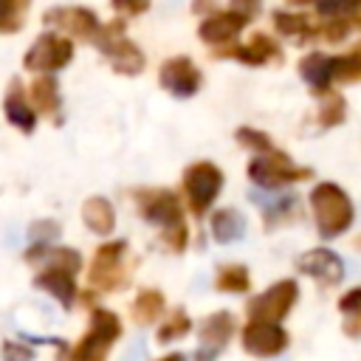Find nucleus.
I'll return each mask as SVG.
<instances>
[{"label": "nucleus", "instance_id": "30", "mask_svg": "<svg viewBox=\"0 0 361 361\" xmlns=\"http://www.w3.org/2000/svg\"><path fill=\"white\" fill-rule=\"evenodd\" d=\"M361 0H316V8L327 17H350Z\"/></svg>", "mask_w": 361, "mask_h": 361}, {"label": "nucleus", "instance_id": "7", "mask_svg": "<svg viewBox=\"0 0 361 361\" xmlns=\"http://www.w3.org/2000/svg\"><path fill=\"white\" fill-rule=\"evenodd\" d=\"M124 243H104L96 248L93 262H90V285H96L99 290H118L127 279L124 274Z\"/></svg>", "mask_w": 361, "mask_h": 361}, {"label": "nucleus", "instance_id": "27", "mask_svg": "<svg viewBox=\"0 0 361 361\" xmlns=\"http://www.w3.org/2000/svg\"><path fill=\"white\" fill-rule=\"evenodd\" d=\"M28 257H45L48 265H62V268H71V271H79L82 268V257L73 251V248H48V245H39V248H31Z\"/></svg>", "mask_w": 361, "mask_h": 361}, {"label": "nucleus", "instance_id": "4", "mask_svg": "<svg viewBox=\"0 0 361 361\" xmlns=\"http://www.w3.org/2000/svg\"><path fill=\"white\" fill-rule=\"evenodd\" d=\"M248 178L257 186H262V189H282L288 183H296L302 178H310V169L296 166V164H290L288 155L271 149V152H265V155H259V158H254L248 164Z\"/></svg>", "mask_w": 361, "mask_h": 361}, {"label": "nucleus", "instance_id": "13", "mask_svg": "<svg viewBox=\"0 0 361 361\" xmlns=\"http://www.w3.org/2000/svg\"><path fill=\"white\" fill-rule=\"evenodd\" d=\"M231 333H234V316L231 313L220 310V313L206 316V322L200 327V353L195 361H214L217 353L228 344Z\"/></svg>", "mask_w": 361, "mask_h": 361}, {"label": "nucleus", "instance_id": "25", "mask_svg": "<svg viewBox=\"0 0 361 361\" xmlns=\"http://www.w3.org/2000/svg\"><path fill=\"white\" fill-rule=\"evenodd\" d=\"M31 0H0V34H14L25 23V8Z\"/></svg>", "mask_w": 361, "mask_h": 361}, {"label": "nucleus", "instance_id": "17", "mask_svg": "<svg viewBox=\"0 0 361 361\" xmlns=\"http://www.w3.org/2000/svg\"><path fill=\"white\" fill-rule=\"evenodd\" d=\"M220 56H234L245 65H265L268 59L279 56V45L268 37V34H254L248 45H237V48H223L217 51Z\"/></svg>", "mask_w": 361, "mask_h": 361}, {"label": "nucleus", "instance_id": "28", "mask_svg": "<svg viewBox=\"0 0 361 361\" xmlns=\"http://www.w3.org/2000/svg\"><path fill=\"white\" fill-rule=\"evenodd\" d=\"M189 327H192L189 316H186L183 310H175V313L169 316V322H166L164 327H158V341H172V338H180V336H186V333H189Z\"/></svg>", "mask_w": 361, "mask_h": 361}, {"label": "nucleus", "instance_id": "16", "mask_svg": "<svg viewBox=\"0 0 361 361\" xmlns=\"http://www.w3.org/2000/svg\"><path fill=\"white\" fill-rule=\"evenodd\" d=\"M73 274H76V271H71V268L48 265L42 274H37L34 285H37L39 290H48V293L68 310V307L73 305V299H76V282H73Z\"/></svg>", "mask_w": 361, "mask_h": 361}, {"label": "nucleus", "instance_id": "11", "mask_svg": "<svg viewBox=\"0 0 361 361\" xmlns=\"http://www.w3.org/2000/svg\"><path fill=\"white\" fill-rule=\"evenodd\" d=\"M138 206H141V214L161 226V228H172V226H180L183 223V212H180V203L175 197V192L169 189H147L138 195Z\"/></svg>", "mask_w": 361, "mask_h": 361}, {"label": "nucleus", "instance_id": "19", "mask_svg": "<svg viewBox=\"0 0 361 361\" xmlns=\"http://www.w3.org/2000/svg\"><path fill=\"white\" fill-rule=\"evenodd\" d=\"M3 110H6V118H8L17 130H23V133H31V130H34V124H37V113H34L31 104L25 102L20 82H11V87H8L6 99H3Z\"/></svg>", "mask_w": 361, "mask_h": 361}, {"label": "nucleus", "instance_id": "18", "mask_svg": "<svg viewBox=\"0 0 361 361\" xmlns=\"http://www.w3.org/2000/svg\"><path fill=\"white\" fill-rule=\"evenodd\" d=\"M333 59L336 56H327V54H307L302 62H299V73H302V79L316 90V93H322V90H327L330 87V82L336 79L333 76Z\"/></svg>", "mask_w": 361, "mask_h": 361}, {"label": "nucleus", "instance_id": "22", "mask_svg": "<svg viewBox=\"0 0 361 361\" xmlns=\"http://www.w3.org/2000/svg\"><path fill=\"white\" fill-rule=\"evenodd\" d=\"M245 231V220L237 209H220L212 214V234L217 243H234L237 237H243Z\"/></svg>", "mask_w": 361, "mask_h": 361}, {"label": "nucleus", "instance_id": "14", "mask_svg": "<svg viewBox=\"0 0 361 361\" xmlns=\"http://www.w3.org/2000/svg\"><path fill=\"white\" fill-rule=\"evenodd\" d=\"M245 23H248L245 14H240L234 8H226V11H217V14L206 17L197 28V37L209 45H226L245 28Z\"/></svg>", "mask_w": 361, "mask_h": 361}, {"label": "nucleus", "instance_id": "3", "mask_svg": "<svg viewBox=\"0 0 361 361\" xmlns=\"http://www.w3.org/2000/svg\"><path fill=\"white\" fill-rule=\"evenodd\" d=\"M121 336V319L113 310L96 307L90 313V330L73 350V361H104L113 341Z\"/></svg>", "mask_w": 361, "mask_h": 361}, {"label": "nucleus", "instance_id": "31", "mask_svg": "<svg viewBox=\"0 0 361 361\" xmlns=\"http://www.w3.org/2000/svg\"><path fill=\"white\" fill-rule=\"evenodd\" d=\"M344 118V99L341 96H327L324 104H322V124L333 127Z\"/></svg>", "mask_w": 361, "mask_h": 361}, {"label": "nucleus", "instance_id": "12", "mask_svg": "<svg viewBox=\"0 0 361 361\" xmlns=\"http://www.w3.org/2000/svg\"><path fill=\"white\" fill-rule=\"evenodd\" d=\"M200 71L195 68V62L189 56H172L161 65V85L178 96V99H189L197 93L200 87Z\"/></svg>", "mask_w": 361, "mask_h": 361}, {"label": "nucleus", "instance_id": "24", "mask_svg": "<svg viewBox=\"0 0 361 361\" xmlns=\"http://www.w3.org/2000/svg\"><path fill=\"white\" fill-rule=\"evenodd\" d=\"M214 285H217V290H226V293H245L251 285V276L243 265H226L217 271Z\"/></svg>", "mask_w": 361, "mask_h": 361}, {"label": "nucleus", "instance_id": "8", "mask_svg": "<svg viewBox=\"0 0 361 361\" xmlns=\"http://www.w3.org/2000/svg\"><path fill=\"white\" fill-rule=\"evenodd\" d=\"M299 296V288L293 279H282L276 285H271L265 293H259L257 299H251L248 305V316L251 319H262V322H279L288 316V310L293 307Z\"/></svg>", "mask_w": 361, "mask_h": 361}, {"label": "nucleus", "instance_id": "39", "mask_svg": "<svg viewBox=\"0 0 361 361\" xmlns=\"http://www.w3.org/2000/svg\"><path fill=\"white\" fill-rule=\"evenodd\" d=\"M158 361H186L180 353H169V355H164V358H158Z\"/></svg>", "mask_w": 361, "mask_h": 361}, {"label": "nucleus", "instance_id": "34", "mask_svg": "<svg viewBox=\"0 0 361 361\" xmlns=\"http://www.w3.org/2000/svg\"><path fill=\"white\" fill-rule=\"evenodd\" d=\"M116 11H124V14H141L149 8V0H110Z\"/></svg>", "mask_w": 361, "mask_h": 361}, {"label": "nucleus", "instance_id": "26", "mask_svg": "<svg viewBox=\"0 0 361 361\" xmlns=\"http://www.w3.org/2000/svg\"><path fill=\"white\" fill-rule=\"evenodd\" d=\"M274 25L285 37H310L313 34L307 17L305 14H296V11H276L274 14Z\"/></svg>", "mask_w": 361, "mask_h": 361}, {"label": "nucleus", "instance_id": "20", "mask_svg": "<svg viewBox=\"0 0 361 361\" xmlns=\"http://www.w3.org/2000/svg\"><path fill=\"white\" fill-rule=\"evenodd\" d=\"M82 220H85V226H87L93 234L107 237V234H113L116 212H113V206H110L104 197H87L85 206H82Z\"/></svg>", "mask_w": 361, "mask_h": 361}, {"label": "nucleus", "instance_id": "37", "mask_svg": "<svg viewBox=\"0 0 361 361\" xmlns=\"http://www.w3.org/2000/svg\"><path fill=\"white\" fill-rule=\"evenodd\" d=\"M344 330H347L350 336H361V307H355L353 313H347V324H344Z\"/></svg>", "mask_w": 361, "mask_h": 361}, {"label": "nucleus", "instance_id": "35", "mask_svg": "<svg viewBox=\"0 0 361 361\" xmlns=\"http://www.w3.org/2000/svg\"><path fill=\"white\" fill-rule=\"evenodd\" d=\"M338 307H341V313H353L355 307H361V288H353L350 293H344Z\"/></svg>", "mask_w": 361, "mask_h": 361}, {"label": "nucleus", "instance_id": "23", "mask_svg": "<svg viewBox=\"0 0 361 361\" xmlns=\"http://www.w3.org/2000/svg\"><path fill=\"white\" fill-rule=\"evenodd\" d=\"M164 313V293L161 290H141L133 302V319L138 324H155L158 316Z\"/></svg>", "mask_w": 361, "mask_h": 361}, {"label": "nucleus", "instance_id": "6", "mask_svg": "<svg viewBox=\"0 0 361 361\" xmlns=\"http://www.w3.org/2000/svg\"><path fill=\"white\" fill-rule=\"evenodd\" d=\"M73 59V42L68 37L59 34H42L28 51H25V71L34 73H54L59 68H65Z\"/></svg>", "mask_w": 361, "mask_h": 361}, {"label": "nucleus", "instance_id": "32", "mask_svg": "<svg viewBox=\"0 0 361 361\" xmlns=\"http://www.w3.org/2000/svg\"><path fill=\"white\" fill-rule=\"evenodd\" d=\"M3 361H34V350L23 341H3Z\"/></svg>", "mask_w": 361, "mask_h": 361}, {"label": "nucleus", "instance_id": "29", "mask_svg": "<svg viewBox=\"0 0 361 361\" xmlns=\"http://www.w3.org/2000/svg\"><path fill=\"white\" fill-rule=\"evenodd\" d=\"M234 138H237L243 147H251V149H262V152H271V149H274L271 138H268L265 133H259V130H251V127H240V130L234 133Z\"/></svg>", "mask_w": 361, "mask_h": 361}, {"label": "nucleus", "instance_id": "9", "mask_svg": "<svg viewBox=\"0 0 361 361\" xmlns=\"http://www.w3.org/2000/svg\"><path fill=\"white\" fill-rule=\"evenodd\" d=\"M243 347L251 355L259 358H271L279 355L288 347V333L276 324V322H262V319H251L243 327Z\"/></svg>", "mask_w": 361, "mask_h": 361}, {"label": "nucleus", "instance_id": "38", "mask_svg": "<svg viewBox=\"0 0 361 361\" xmlns=\"http://www.w3.org/2000/svg\"><path fill=\"white\" fill-rule=\"evenodd\" d=\"M214 6H217L214 0H195V3H192L195 11H200V8H214Z\"/></svg>", "mask_w": 361, "mask_h": 361}, {"label": "nucleus", "instance_id": "2", "mask_svg": "<svg viewBox=\"0 0 361 361\" xmlns=\"http://www.w3.org/2000/svg\"><path fill=\"white\" fill-rule=\"evenodd\" d=\"M121 31H124V23L121 20L110 23V25H102V31L96 37V45L102 48V54L107 56V62L113 65V71H118L124 76H135V73L144 71L147 59H144L141 48L135 42H130Z\"/></svg>", "mask_w": 361, "mask_h": 361}, {"label": "nucleus", "instance_id": "10", "mask_svg": "<svg viewBox=\"0 0 361 361\" xmlns=\"http://www.w3.org/2000/svg\"><path fill=\"white\" fill-rule=\"evenodd\" d=\"M42 20L48 25H56L65 34H73L79 39H93V42H96V37L102 31L99 17L85 6H59V8H51Z\"/></svg>", "mask_w": 361, "mask_h": 361}, {"label": "nucleus", "instance_id": "33", "mask_svg": "<svg viewBox=\"0 0 361 361\" xmlns=\"http://www.w3.org/2000/svg\"><path fill=\"white\" fill-rule=\"evenodd\" d=\"M28 234H31V240H37V243L51 240V237H59V223H56V220H39V223L31 226Z\"/></svg>", "mask_w": 361, "mask_h": 361}, {"label": "nucleus", "instance_id": "36", "mask_svg": "<svg viewBox=\"0 0 361 361\" xmlns=\"http://www.w3.org/2000/svg\"><path fill=\"white\" fill-rule=\"evenodd\" d=\"M259 3H262V0H231V8H234V11H240V14H245V17L251 20V17L257 14Z\"/></svg>", "mask_w": 361, "mask_h": 361}, {"label": "nucleus", "instance_id": "21", "mask_svg": "<svg viewBox=\"0 0 361 361\" xmlns=\"http://www.w3.org/2000/svg\"><path fill=\"white\" fill-rule=\"evenodd\" d=\"M31 99H34V104H37V110L39 113H45V116H56V110H59V82L51 76V73H39L37 79H34V85H31Z\"/></svg>", "mask_w": 361, "mask_h": 361}, {"label": "nucleus", "instance_id": "5", "mask_svg": "<svg viewBox=\"0 0 361 361\" xmlns=\"http://www.w3.org/2000/svg\"><path fill=\"white\" fill-rule=\"evenodd\" d=\"M220 186H223V172L212 161H197L183 175V195L195 214H203L214 203V197L220 195Z\"/></svg>", "mask_w": 361, "mask_h": 361}, {"label": "nucleus", "instance_id": "15", "mask_svg": "<svg viewBox=\"0 0 361 361\" xmlns=\"http://www.w3.org/2000/svg\"><path fill=\"white\" fill-rule=\"evenodd\" d=\"M299 271L313 276V279H319V282H327V285H336L344 276V265H341L338 254H333L327 248H313V251L302 254Z\"/></svg>", "mask_w": 361, "mask_h": 361}, {"label": "nucleus", "instance_id": "1", "mask_svg": "<svg viewBox=\"0 0 361 361\" xmlns=\"http://www.w3.org/2000/svg\"><path fill=\"white\" fill-rule=\"evenodd\" d=\"M310 206L322 237H338L353 223V203L344 195V189L336 183H319L310 192Z\"/></svg>", "mask_w": 361, "mask_h": 361}]
</instances>
